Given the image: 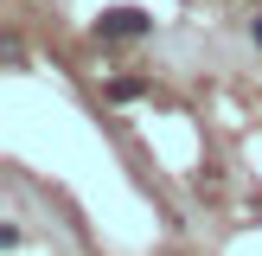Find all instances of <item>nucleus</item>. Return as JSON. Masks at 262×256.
<instances>
[{
  "mask_svg": "<svg viewBox=\"0 0 262 256\" xmlns=\"http://www.w3.org/2000/svg\"><path fill=\"white\" fill-rule=\"evenodd\" d=\"M135 96H147L141 77H115V83H109V102H135Z\"/></svg>",
  "mask_w": 262,
  "mask_h": 256,
  "instance_id": "obj_2",
  "label": "nucleus"
},
{
  "mask_svg": "<svg viewBox=\"0 0 262 256\" xmlns=\"http://www.w3.org/2000/svg\"><path fill=\"white\" fill-rule=\"evenodd\" d=\"M96 38L102 45H141V38H154V13L147 7H102L96 13Z\"/></svg>",
  "mask_w": 262,
  "mask_h": 256,
  "instance_id": "obj_1",
  "label": "nucleus"
},
{
  "mask_svg": "<svg viewBox=\"0 0 262 256\" xmlns=\"http://www.w3.org/2000/svg\"><path fill=\"white\" fill-rule=\"evenodd\" d=\"M250 38H256V45H262V19H250Z\"/></svg>",
  "mask_w": 262,
  "mask_h": 256,
  "instance_id": "obj_3",
  "label": "nucleus"
}]
</instances>
